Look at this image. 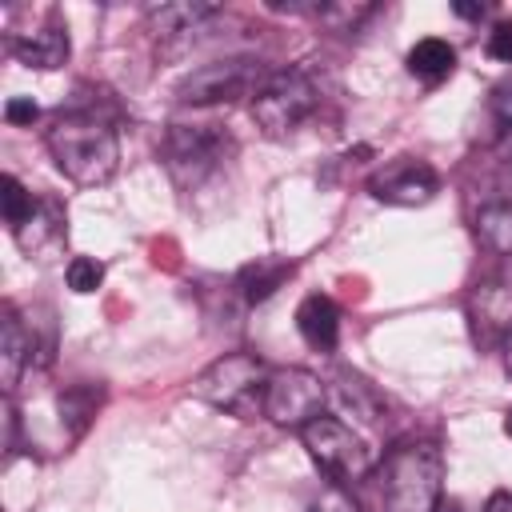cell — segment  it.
<instances>
[{"label": "cell", "mask_w": 512, "mask_h": 512, "mask_svg": "<svg viewBox=\"0 0 512 512\" xmlns=\"http://www.w3.org/2000/svg\"><path fill=\"white\" fill-rule=\"evenodd\" d=\"M44 144H48L56 168L80 188H96L116 176L120 136H116L112 120H104L100 112H88V108L60 112L52 120Z\"/></svg>", "instance_id": "1"}, {"label": "cell", "mask_w": 512, "mask_h": 512, "mask_svg": "<svg viewBox=\"0 0 512 512\" xmlns=\"http://www.w3.org/2000/svg\"><path fill=\"white\" fill-rule=\"evenodd\" d=\"M444 500V456L428 440L396 444L380 464L384 512H436Z\"/></svg>", "instance_id": "2"}, {"label": "cell", "mask_w": 512, "mask_h": 512, "mask_svg": "<svg viewBox=\"0 0 512 512\" xmlns=\"http://www.w3.org/2000/svg\"><path fill=\"white\" fill-rule=\"evenodd\" d=\"M264 384H268V364L256 352H224L220 360H212L196 380H192V396L232 412L240 420H252L256 412H264Z\"/></svg>", "instance_id": "3"}, {"label": "cell", "mask_w": 512, "mask_h": 512, "mask_svg": "<svg viewBox=\"0 0 512 512\" xmlns=\"http://www.w3.org/2000/svg\"><path fill=\"white\" fill-rule=\"evenodd\" d=\"M232 156V136L220 124H168L160 160L176 188H200Z\"/></svg>", "instance_id": "4"}, {"label": "cell", "mask_w": 512, "mask_h": 512, "mask_svg": "<svg viewBox=\"0 0 512 512\" xmlns=\"http://www.w3.org/2000/svg\"><path fill=\"white\" fill-rule=\"evenodd\" d=\"M300 444L308 448V456L316 460V468L332 480V484H356L372 472V448L340 420V416H328L320 412L316 420H308L300 428Z\"/></svg>", "instance_id": "5"}, {"label": "cell", "mask_w": 512, "mask_h": 512, "mask_svg": "<svg viewBox=\"0 0 512 512\" xmlns=\"http://www.w3.org/2000/svg\"><path fill=\"white\" fill-rule=\"evenodd\" d=\"M320 104V92L304 68H272L264 88L252 96V120L264 136L296 132Z\"/></svg>", "instance_id": "6"}, {"label": "cell", "mask_w": 512, "mask_h": 512, "mask_svg": "<svg viewBox=\"0 0 512 512\" xmlns=\"http://www.w3.org/2000/svg\"><path fill=\"white\" fill-rule=\"evenodd\" d=\"M272 76V68H264L256 56H228V60H212L200 64L196 72H188L176 84V100L180 104H236L244 96H256L264 88V80Z\"/></svg>", "instance_id": "7"}, {"label": "cell", "mask_w": 512, "mask_h": 512, "mask_svg": "<svg viewBox=\"0 0 512 512\" xmlns=\"http://www.w3.org/2000/svg\"><path fill=\"white\" fill-rule=\"evenodd\" d=\"M324 400H328V388L316 372L308 368H276L268 372V384H264V416L280 428H304L308 420H316L324 412Z\"/></svg>", "instance_id": "8"}, {"label": "cell", "mask_w": 512, "mask_h": 512, "mask_svg": "<svg viewBox=\"0 0 512 512\" xmlns=\"http://www.w3.org/2000/svg\"><path fill=\"white\" fill-rule=\"evenodd\" d=\"M468 320H472V340L480 348H504L512 336V276H488L472 288L468 296Z\"/></svg>", "instance_id": "9"}, {"label": "cell", "mask_w": 512, "mask_h": 512, "mask_svg": "<svg viewBox=\"0 0 512 512\" xmlns=\"http://www.w3.org/2000/svg\"><path fill=\"white\" fill-rule=\"evenodd\" d=\"M368 192H372L380 204L416 208V204H428V200L440 192V176H436L432 164L412 160V156H400V160L384 164V168L368 180Z\"/></svg>", "instance_id": "10"}, {"label": "cell", "mask_w": 512, "mask_h": 512, "mask_svg": "<svg viewBox=\"0 0 512 512\" xmlns=\"http://www.w3.org/2000/svg\"><path fill=\"white\" fill-rule=\"evenodd\" d=\"M4 48L8 56H16L24 68H40V72H52L68 60L72 44H68V28L60 20L36 28V32H8L4 36Z\"/></svg>", "instance_id": "11"}, {"label": "cell", "mask_w": 512, "mask_h": 512, "mask_svg": "<svg viewBox=\"0 0 512 512\" xmlns=\"http://www.w3.org/2000/svg\"><path fill=\"white\" fill-rule=\"evenodd\" d=\"M36 356V336L28 332V324L20 320V312L12 304H4L0 312V380H4V392L12 396L24 368L32 364Z\"/></svg>", "instance_id": "12"}, {"label": "cell", "mask_w": 512, "mask_h": 512, "mask_svg": "<svg viewBox=\"0 0 512 512\" xmlns=\"http://www.w3.org/2000/svg\"><path fill=\"white\" fill-rule=\"evenodd\" d=\"M296 328H300L308 348L332 352L336 340H340V308H336V300L324 296V292H308L300 300V308H296Z\"/></svg>", "instance_id": "13"}, {"label": "cell", "mask_w": 512, "mask_h": 512, "mask_svg": "<svg viewBox=\"0 0 512 512\" xmlns=\"http://www.w3.org/2000/svg\"><path fill=\"white\" fill-rule=\"evenodd\" d=\"M64 224H68V216H64L60 200L36 196V212H32L28 224L16 228L12 236H16V244H20L28 256H40V252H48V248H56V244L64 240V232H68Z\"/></svg>", "instance_id": "14"}, {"label": "cell", "mask_w": 512, "mask_h": 512, "mask_svg": "<svg viewBox=\"0 0 512 512\" xmlns=\"http://www.w3.org/2000/svg\"><path fill=\"white\" fill-rule=\"evenodd\" d=\"M296 276V264L292 260H280V256H260L252 264H244L236 272V288L248 304H264L268 296H276V288H284L288 280Z\"/></svg>", "instance_id": "15"}, {"label": "cell", "mask_w": 512, "mask_h": 512, "mask_svg": "<svg viewBox=\"0 0 512 512\" xmlns=\"http://www.w3.org/2000/svg\"><path fill=\"white\" fill-rule=\"evenodd\" d=\"M404 64H408V72H412L416 80L440 84V80H448L452 68H456V48H452L448 40H440V36H424V40H416V44L408 48Z\"/></svg>", "instance_id": "16"}, {"label": "cell", "mask_w": 512, "mask_h": 512, "mask_svg": "<svg viewBox=\"0 0 512 512\" xmlns=\"http://www.w3.org/2000/svg\"><path fill=\"white\" fill-rule=\"evenodd\" d=\"M216 12L220 4H160V8H148V20L156 36H184V32H196V24L212 20Z\"/></svg>", "instance_id": "17"}, {"label": "cell", "mask_w": 512, "mask_h": 512, "mask_svg": "<svg viewBox=\"0 0 512 512\" xmlns=\"http://www.w3.org/2000/svg\"><path fill=\"white\" fill-rule=\"evenodd\" d=\"M476 236L488 252L496 256H512V204L508 200H492L476 212Z\"/></svg>", "instance_id": "18"}, {"label": "cell", "mask_w": 512, "mask_h": 512, "mask_svg": "<svg viewBox=\"0 0 512 512\" xmlns=\"http://www.w3.org/2000/svg\"><path fill=\"white\" fill-rule=\"evenodd\" d=\"M0 212H4V224H8V232H16V228H24L28 224V216L36 212V196L8 172V176H0Z\"/></svg>", "instance_id": "19"}, {"label": "cell", "mask_w": 512, "mask_h": 512, "mask_svg": "<svg viewBox=\"0 0 512 512\" xmlns=\"http://www.w3.org/2000/svg\"><path fill=\"white\" fill-rule=\"evenodd\" d=\"M336 396L352 408L356 420H376V416H380V396H376L360 376H352V372H340V376H336Z\"/></svg>", "instance_id": "20"}, {"label": "cell", "mask_w": 512, "mask_h": 512, "mask_svg": "<svg viewBox=\"0 0 512 512\" xmlns=\"http://www.w3.org/2000/svg\"><path fill=\"white\" fill-rule=\"evenodd\" d=\"M64 280H68V288L76 296H88V292H96L104 284V264L92 260V256H72L68 268H64Z\"/></svg>", "instance_id": "21"}, {"label": "cell", "mask_w": 512, "mask_h": 512, "mask_svg": "<svg viewBox=\"0 0 512 512\" xmlns=\"http://www.w3.org/2000/svg\"><path fill=\"white\" fill-rule=\"evenodd\" d=\"M488 56L492 60H504V64H512V20H496L492 24V32H488Z\"/></svg>", "instance_id": "22"}, {"label": "cell", "mask_w": 512, "mask_h": 512, "mask_svg": "<svg viewBox=\"0 0 512 512\" xmlns=\"http://www.w3.org/2000/svg\"><path fill=\"white\" fill-rule=\"evenodd\" d=\"M40 116V108L32 104V96H12L8 104H4V120L8 124H32Z\"/></svg>", "instance_id": "23"}, {"label": "cell", "mask_w": 512, "mask_h": 512, "mask_svg": "<svg viewBox=\"0 0 512 512\" xmlns=\"http://www.w3.org/2000/svg\"><path fill=\"white\" fill-rule=\"evenodd\" d=\"M316 512H356V504L344 496V488L340 484H332L328 492H324V500H320V508Z\"/></svg>", "instance_id": "24"}, {"label": "cell", "mask_w": 512, "mask_h": 512, "mask_svg": "<svg viewBox=\"0 0 512 512\" xmlns=\"http://www.w3.org/2000/svg\"><path fill=\"white\" fill-rule=\"evenodd\" d=\"M484 512H512V492H492Z\"/></svg>", "instance_id": "25"}, {"label": "cell", "mask_w": 512, "mask_h": 512, "mask_svg": "<svg viewBox=\"0 0 512 512\" xmlns=\"http://www.w3.org/2000/svg\"><path fill=\"white\" fill-rule=\"evenodd\" d=\"M452 12L464 16V20H480V16L488 12V4H452Z\"/></svg>", "instance_id": "26"}, {"label": "cell", "mask_w": 512, "mask_h": 512, "mask_svg": "<svg viewBox=\"0 0 512 512\" xmlns=\"http://www.w3.org/2000/svg\"><path fill=\"white\" fill-rule=\"evenodd\" d=\"M504 368H508V372H512V336H508V340H504Z\"/></svg>", "instance_id": "27"}, {"label": "cell", "mask_w": 512, "mask_h": 512, "mask_svg": "<svg viewBox=\"0 0 512 512\" xmlns=\"http://www.w3.org/2000/svg\"><path fill=\"white\" fill-rule=\"evenodd\" d=\"M436 512H460V504L456 500H440V508Z\"/></svg>", "instance_id": "28"}, {"label": "cell", "mask_w": 512, "mask_h": 512, "mask_svg": "<svg viewBox=\"0 0 512 512\" xmlns=\"http://www.w3.org/2000/svg\"><path fill=\"white\" fill-rule=\"evenodd\" d=\"M504 436H512V408H508V416H504Z\"/></svg>", "instance_id": "29"}]
</instances>
